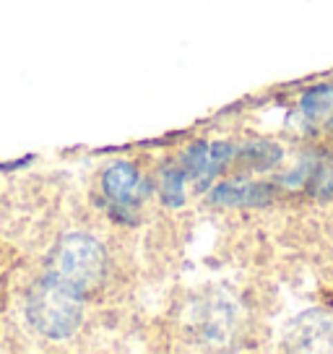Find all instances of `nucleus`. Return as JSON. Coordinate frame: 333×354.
Listing matches in <instances>:
<instances>
[{
  "mask_svg": "<svg viewBox=\"0 0 333 354\" xmlns=\"http://www.w3.org/2000/svg\"><path fill=\"white\" fill-rule=\"evenodd\" d=\"M81 292L70 289L68 284L57 281L47 274L29 295L26 315L37 331L47 339H68L81 323Z\"/></svg>",
  "mask_w": 333,
  "mask_h": 354,
  "instance_id": "1",
  "label": "nucleus"
},
{
  "mask_svg": "<svg viewBox=\"0 0 333 354\" xmlns=\"http://www.w3.org/2000/svg\"><path fill=\"white\" fill-rule=\"evenodd\" d=\"M50 277L86 295L104 277V248L89 234H68L50 255Z\"/></svg>",
  "mask_w": 333,
  "mask_h": 354,
  "instance_id": "2",
  "label": "nucleus"
},
{
  "mask_svg": "<svg viewBox=\"0 0 333 354\" xmlns=\"http://www.w3.org/2000/svg\"><path fill=\"white\" fill-rule=\"evenodd\" d=\"M102 193L107 201V209L117 219H131L135 209L141 206V201L146 198L149 185L131 162H115L102 175Z\"/></svg>",
  "mask_w": 333,
  "mask_h": 354,
  "instance_id": "3",
  "label": "nucleus"
},
{
  "mask_svg": "<svg viewBox=\"0 0 333 354\" xmlns=\"http://www.w3.org/2000/svg\"><path fill=\"white\" fill-rule=\"evenodd\" d=\"M284 346L292 352H333V313L307 310L287 328Z\"/></svg>",
  "mask_w": 333,
  "mask_h": 354,
  "instance_id": "4",
  "label": "nucleus"
},
{
  "mask_svg": "<svg viewBox=\"0 0 333 354\" xmlns=\"http://www.w3.org/2000/svg\"><path fill=\"white\" fill-rule=\"evenodd\" d=\"M234 151L237 149L232 144H224V141H213V144L200 141V144L190 146L178 165L188 180H193L198 188H206L209 180H213L224 167L232 162Z\"/></svg>",
  "mask_w": 333,
  "mask_h": 354,
  "instance_id": "5",
  "label": "nucleus"
},
{
  "mask_svg": "<svg viewBox=\"0 0 333 354\" xmlns=\"http://www.w3.org/2000/svg\"><path fill=\"white\" fill-rule=\"evenodd\" d=\"M284 185L305 188L312 198L333 201V154H310L302 159L297 172L284 180Z\"/></svg>",
  "mask_w": 333,
  "mask_h": 354,
  "instance_id": "6",
  "label": "nucleus"
},
{
  "mask_svg": "<svg viewBox=\"0 0 333 354\" xmlns=\"http://www.w3.org/2000/svg\"><path fill=\"white\" fill-rule=\"evenodd\" d=\"M274 196L271 183H258L247 177H234L211 190V201L219 206H260Z\"/></svg>",
  "mask_w": 333,
  "mask_h": 354,
  "instance_id": "7",
  "label": "nucleus"
},
{
  "mask_svg": "<svg viewBox=\"0 0 333 354\" xmlns=\"http://www.w3.org/2000/svg\"><path fill=\"white\" fill-rule=\"evenodd\" d=\"M234 159L245 162L256 172H263V169H271V167H276L281 162V149L276 144H268V141H256V144H247L242 149H237Z\"/></svg>",
  "mask_w": 333,
  "mask_h": 354,
  "instance_id": "8",
  "label": "nucleus"
},
{
  "mask_svg": "<svg viewBox=\"0 0 333 354\" xmlns=\"http://www.w3.org/2000/svg\"><path fill=\"white\" fill-rule=\"evenodd\" d=\"M185 183H188V177L180 169L178 162L166 167L162 175V201L169 206H182L185 203Z\"/></svg>",
  "mask_w": 333,
  "mask_h": 354,
  "instance_id": "9",
  "label": "nucleus"
},
{
  "mask_svg": "<svg viewBox=\"0 0 333 354\" xmlns=\"http://www.w3.org/2000/svg\"><path fill=\"white\" fill-rule=\"evenodd\" d=\"M333 104V86H315L305 91L300 100V112L307 120H318L323 112H328Z\"/></svg>",
  "mask_w": 333,
  "mask_h": 354,
  "instance_id": "10",
  "label": "nucleus"
},
{
  "mask_svg": "<svg viewBox=\"0 0 333 354\" xmlns=\"http://www.w3.org/2000/svg\"><path fill=\"white\" fill-rule=\"evenodd\" d=\"M328 128L333 131V112H331V120H328Z\"/></svg>",
  "mask_w": 333,
  "mask_h": 354,
  "instance_id": "11",
  "label": "nucleus"
}]
</instances>
